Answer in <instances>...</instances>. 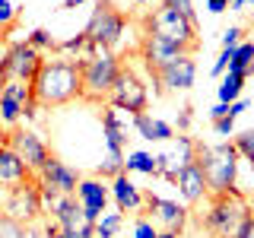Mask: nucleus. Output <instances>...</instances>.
I'll list each match as a JSON object with an SVG mask.
<instances>
[{"instance_id":"nucleus-10","label":"nucleus","mask_w":254,"mask_h":238,"mask_svg":"<svg viewBox=\"0 0 254 238\" xmlns=\"http://www.w3.org/2000/svg\"><path fill=\"white\" fill-rule=\"evenodd\" d=\"M3 143L13 149L16 156L22 159V165L32 172V178L38 175V169L45 165V159L51 156V149H48V143L38 137L35 130H13V133H3Z\"/></svg>"},{"instance_id":"nucleus-51","label":"nucleus","mask_w":254,"mask_h":238,"mask_svg":"<svg viewBox=\"0 0 254 238\" xmlns=\"http://www.w3.org/2000/svg\"><path fill=\"white\" fill-rule=\"evenodd\" d=\"M0 89H3V76H0Z\"/></svg>"},{"instance_id":"nucleus-32","label":"nucleus","mask_w":254,"mask_h":238,"mask_svg":"<svg viewBox=\"0 0 254 238\" xmlns=\"http://www.w3.org/2000/svg\"><path fill=\"white\" fill-rule=\"evenodd\" d=\"M162 6H169V10L181 13L185 19L194 22V0H162Z\"/></svg>"},{"instance_id":"nucleus-8","label":"nucleus","mask_w":254,"mask_h":238,"mask_svg":"<svg viewBox=\"0 0 254 238\" xmlns=\"http://www.w3.org/2000/svg\"><path fill=\"white\" fill-rule=\"evenodd\" d=\"M45 54H38L35 48H29L26 42H13L6 48V54L0 58V76L3 79H22V83H32L42 67Z\"/></svg>"},{"instance_id":"nucleus-44","label":"nucleus","mask_w":254,"mask_h":238,"mask_svg":"<svg viewBox=\"0 0 254 238\" xmlns=\"http://www.w3.org/2000/svg\"><path fill=\"white\" fill-rule=\"evenodd\" d=\"M219 118H229V105H226V102H219V105L210 108V121H219Z\"/></svg>"},{"instance_id":"nucleus-45","label":"nucleus","mask_w":254,"mask_h":238,"mask_svg":"<svg viewBox=\"0 0 254 238\" xmlns=\"http://www.w3.org/2000/svg\"><path fill=\"white\" fill-rule=\"evenodd\" d=\"M89 232H92V226H83L79 232H64V229H61V232H58V238H86Z\"/></svg>"},{"instance_id":"nucleus-37","label":"nucleus","mask_w":254,"mask_h":238,"mask_svg":"<svg viewBox=\"0 0 254 238\" xmlns=\"http://www.w3.org/2000/svg\"><path fill=\"white\" fill-rule=\"evenodd\" d=\"M229 60H232V51H219V58H216V63L210 67V73L213 76H222L229 70Z\"/></svg>"},{"instance_id":"nucleus-18","label":"nucleus","mask_w":254,"mask_h":238,"mask_svg":"<svg viewBox=\"0 0 254 238\" xmlns=\"http://www.w3.org/2000/svg\"><path fill=\"white\" fill-rule=\"evenodd\" d=\"M29 178H32V172L26 169V165H22V159L16 156L3 140H0V187L13 190V187L26 184Z\"/></svg>"},{"instance_id":"nucleus-43","label":"nucleus","mask_w":254,"mask_h":238,"mask_svg":"<svg viewBox=\"0 0 254 238\" xmlns=\"http://www.w3.org/2000/svg\"><path fill=\"white\" fill-rule=\"evenodd\" d=\"M206 10H210L213 16H219V13L229 10V0H206Z\"/></svg>"},{"instance_id":"nucleus-5","label":"nucleus","mask_w":254,"mask_h":238,"mask_svg":"<svg viewBox=\"0 0 254 238\" xmlns=\"http://www.w3.org/2000/svg\"><path fill=\"white\" fill-rule=\"evenodd\" d=\"M146 32H149V35H162V38H169V42L185 45L188 51H194V48L200 45V38H197V22L185 19L181 13L169 10V6H159V10L149 13Z\"/></svg>"},{"instance_id":"nucleus-24","label":"nucleus","mask_w":254,"mask_h":238,"mask_svg":"<svg viewBox=\"0 0 254 238\" xmlns=\"http://www.w3.org/2000/svg\"><path fill=\"white\" fill-rule=\"evenodd\" d=\"M121 226H124V213H118V210H105L99 216V222L92 226V232L99 235V238H115L118 232H121Z\"/></svg>"},{"instance_id":"nucleus-1","label":"nucleus","mask_w":254,"mask_h":238,"mask_svg":"<svg viewBox=\"0 0 254 238\" xmlns=\"http://www.w3.org/2000/svg\"><path fill=\"white\" fill-rule=\"evenodd\" d=\"M32 99L42 108H64L73 99H83V79H79V60L73 58H45L32 79Z\"/></svg>"},{"instance_id":"nucleus-52","label":"nucleus","mask_w":254,"mask_h":238,"mask_svg":"<svg viewBox=\"0 0 254 238\" xmlns=\"http://www.w3.org/2000/svg\"><path fill=\"white\" fill-rule=\"evenodd\" d=\"M137 3H146V0H137Z\"/></svg>"},{"instance_id":"nucleus-47","label":"nucleus","mask_w":254,"mask_h":238,"mask_svg":"<svg viewBox=\"0 0 254 238\" xmlns=\"http://www.w3.org/2000/svg\"><path fill=\"white\" fill-rule=\"evenodd\" d=\"M242 238H254V216L248 219V226H245V232H242Z\"/></svg>"},{"instance_id":"nucleus-25","label":"nucleus","mask_w":254,"mask_h":238,"mask_svg":"<svg viewBox=\"0 0 254 238\" xmlns=\"http://www.w3.org/2000/svg\"><path fill=\"white\" fill-rule=\"evenodd\" d=\"M242 89H245V76H238V73H222V83H219V102L232 105L235 99H242Z\"/></svg>"},{"instance_id":"nucleus-50","label":"nucleus","mask_w":254,"mask_h":238,"mask_svg":"<svg viewBox=\"0 0 254 238\" xmlns=\"http://www.w3.org/2000/svg\"><path fill=\"white\" fill-rule=\"evenodd\" d=\"M86 238H99V235H95V232H89V235H86Z\"/></svg>"},{"instance_id":"nucleus-23","label":"nucleus","mask_w":254,"mask_h":238,"mask_svg":"<svg viewBox=\"0 0 254 238\" xmlns=\"http://www.w3.org/2000/svg\"><path fill=\"white\" fill-rule=\"evenodd\" d=\"M121 172H124V149H105L102 162L95 165V175L99 178H115Z\"/></svg>"},{"instance_id":"nucleus-3","label":"nucleus","mask_w":254,"mask_h":238,"mask_svg":"<svg viewBox=\"0 0 254 238\" xmlns=\"http://www.w3.org/2000/svg\"><path fill=\"white\" fill-rule=\"evenodd\" d=\"M194 162L203 169L210 194H232V190H238V165H242V159H238V149L232 143H216V146L197 143Z\"/></svg>"},{"instance_id":"nucleus-27","label":"nucleus","mask_w":254,"mask_h":238,"mask_svg":"<svg viewBox=\"0 0 254 238\" xmlns=\"http://www.w3.org/2000/svg\"><path fill=\"white\" fill-rule=\"evenodd\" d=\"M86 45H89V38H86V32L83 35H73V38H64V42L54 45V54H61V58H79V54L86 51Z\"/></svg>"},{"instance_id":"nucleus-39","label":"nucleus","mask_w":254,"mask_h":238,"mask_svg":"<svg viewBox=\"0 0 254 238\" xmlns=\"http://www.w3.org/2000/svg\"><path fill=\"white\" fill-rule=\"evenodd\" d=\"M38 115H42V105H38L35 99H29L26 105H22V121H38Z\"/></svg>"},{"instance_id":"nucleus-28","label":"nucleus","mask_w":254,"mask_h":238,"mask_svg":"<svg viewBox=\"0 0 254 238\" xmlns=\"http://www.w3.org/2000/svg\"><path fill=\"white\" fill-rule=\"evenodd\" d=\"M26 45H29V48H35L38 54H51V51H54V45H58V38H54L48 29H32L29 35H26Z\"/></svg>"},{"instance_id":"nucleus-38","label":"nucleus","mask_w":254,"mask_h":238,"mask_svg":"<svg viewBox=\"0 0 254 238\" xmlns=\"http://www.w3.org/2000/svg\"><path fill=\"white\" fill-rule=\"evenodd\" d=\"M213 130H216L219 137H232L235 121H232V118H219V121H213Z\"/></svg>"},{"instance_id":"nucleus-16","label":"nucleus","mask_w":254,"mask_h":238,"mask_svg":"<svg viewBox=\"0 0 254 238\" xmlns=\"http://www.w3.org/2000/svg\"><path fill=\"white\" fill-rule=\"evenodd\" d=\"M181 54H190V51L178 42H169V38H162V35H149V32H146V38H143V63L149 67V73H159V70L169 67L172 60H178Z\"/></svg>"},{"instance_id":"nucleus-22","label":"nucleus","mask_w":254,"mask_h":238,"mask_svg":"<svg viewBox=\"0 0 254 238\" xmlns=\"http://www.w3.org/2000/svg\"><path fill=\"white\" fill-rule=\"evenodd\" d=\"M124 175H156V156L146 153V149H137V153L124 156Z\"/></svg>"},{"instance_id":"nucleus-35","label":"nucleus","mask_w":254,"mask_h":238,"mask_svg":"<svg viewBox=\"0 0 254 238\" xmlns=\"http://www.w3.org/2000/svg\"><path fill=\"white\" fill-rule=\"evenodd\" d=\"M19 232H22V226H19V222H13L10 216H3V213H0V238H3V235L19 238Z\"/></svg>"},{"instance_id":"nucleus-17","label":"nucleus","mask_w":254,"mask_h":238,"mask_svg":"<svg viewBox=\"0 0 254 238\" xmlns=\"http://www.w3.org/2000/svg\"><path fill=\"white\" fill-rule=\"evenodd\" d=\"M111 200H115V210L118 213H143L146 210V194L130 181V175H115L111 178V187H108Z\"/></svg>"},{"instance_id":"nucleus-11","label":"nucleus","mask_w":254,"mask_h":238,"mask_svg":"<svg viewBox=\"0 0 254 238\" xmlns=\"http://www.w3.org/2000/svg\"><path fill=\"white\" fill-rule=\"evenodd\" d=\"M194 149H197V140L188 137V133H178L172 149H165V153H156V175L175 184L178 172L185 169V165L194 162Z\"/></svg>"},{"instance_id":"nucleus-41","label":"nucleus","mask_w":254,"mask_h":238,"mask_svg":"<svg viewBox=\"0 0 254 238\" xmlns=\"http://www.w3.org/2000/svg\"><path fill=\"white\" fill-rule=\"evenodd\" d=\"M190 118H194V115H190V108H181V111H178V121H175V127H178V133H185L188 127H190Z\"/></svg>"},{"instance_id":"nucleus-49","label":"nucleus","mask_w":254,"mask_h":238,"mask_svg":"<svg viewBox=\"0 0 254 238\" xmlns=\"http://www.w3.org/2000/svg\"><path fill=\"white\" fill-rule=\"evenodd\" d=\"M156 238H178V232H159Z\"/></svg>"},{"instance_id":"nucleus-53","label":"nucleus","mask_w":254,"mask_h":238,"mask_svg":"<svg viewBox=\"0 0 254 238\" xmlns=\"http://www.w3.org/2000/svg\"><path fill=\"white\" fill-rule=\"evenodd\" d=\"M0 140H3V130H0Z\"/></svg>"},{"instance_id":"nucleus-6","label":"nucleus","mask_w":254,"mask_h":238,"mask_svg":"<svg viewBox=\"0 0 254 238\" xmlns=\"http://www.w3.org/2000/svg\"><path fill=\"white\" fill-rule=\"evenodd\" d=\"M146 102H149V92H146V86H143V79L133 73L130 67L121 63V70H118V76H115V86H111V92H108V105L124 108L127 115H140V111H146Z\"/></svg>"},{"instance_id":"nucleus-15","label":"nucleus","mask_w":254,"mask_h":238,"mask_svg":"<svg viewBox=\"0 0 254 238\" xmlns=\"http://www.w3.org/2000/svg\"><path fill=\"white\" fill-rule=\"evenodd\" d=\"M146 210L153 213V226H162V232H178L181 235V229H185V222H188V210H185V203H178V200H165V197H159V194H146Z\"/></svg>"},{"instance_id":"nucleus-31","label":"nucleus","mask_w":254,"mask_h":238,"mask_svg":"<svg viewBox=\"0 0 254 238\" xmlns=\"http://www.w3.org/2000/svg\"><path fill=\"white\" fill-rule=\"evenodd\" d=\"M16 121H22V105H16L13 99H3V95H0V124L13 127Z\"/></svg>"},{"instance_id":"nucleus-9","label":"nucleus","mask_w":254,"mask_h":238,"mask_svg":"<svg viewBox=\"0 0 254 238\" xmlns=\"http://www.w3.org/2000/svg\"><path fill=\"white\" fill-rule=\"evenodd\" d=\"M3 216H10L13 222H19V226L38 222V216H42V197H38V181L35 178H29L26 184L13 187L10 194H6Z\"/></svg>"},{"instance_id":"nucleus-20","label":"nucleus","mask_w":254,"mask_h":238,"mask_svg":"<svg viewBox=\"0 0 254 238\" xmlns=\"http://www.w3.org/2000/svg\"><path fill=\"white\" fill-rule=\"evenodd\" d=\"M133 130H137L140 140H149V143H169L175 140V127L162 118H153L149 111H140L133 115Z\"/></svg>"},{"instance_id":"nucleus-46","label":"nucleus","mask_w":254,"mask_h":238,"mask_svg":"<svg viewBox=\"0 0 254 238\" xmlns=\"http://www.w3.org/2000/svg\"><path fill=\"white\" fill-rule=\"evenodd\" d=\"M251 3H254V0H229V10H232V13H242L245 6H251Z\"/></svg>"},{"instance_id":"nucleus-29","label":"nucleus","mask_w":254,"mask_h":238,"mask_svg":"<svg viewBox=\"0 0 254 238\" xmlns=\"http://www.w3.org/2000/svg\"><path fill=\"white\" fill-rule=\"evenodd\" d=\"M232 146L238 149V159H245V162L254 169V127L245 130V133H238V137L232 140Z\"/></svg>"},{"instance_id":"nucleus-40","label":"nucleus","mask_w":254,"mask_h":238,"mask_svg":"<svg viewBox=\"0 0 254 238\" xmlns=\"http://www.w3.org/2000/svg\"><path fill=\"white\" fill-rule=\"evenodd\" d=\"M19 238H45V226L42 222H29V226H22Z\"/></svg>"},{"instance_id":"nucleus-7","label":"nucleus","mask_w":254,"mask_h":238,"mask_svg":"<svg viewBox=\"0 0 254 238\" xmlns=\"http://www.w3.org/2000/svg\"><path fill=\"white\" fill-rule=\"evenodd\" d=\"M124 16L115 10L111 3H105V0H99L95 3V10H92V19H89V26H86V38H89L92 45H99V48H115L118 42H121V35H124Z\"/></svg>"},{"instance_id":"nucleus-4","label":"nucleus","mask_w":254,"mask_h":238,"mask_svg":"<svg viewBox=\"0 0 254 238\" xmlns=\"http://www.w3.org/2000/svg\"><path fill=\"white\" fill-rule=\"evenodd\" d=\"M251 216H254L251 206L238 190H232V194H213L210 210L203 216V229L213 232L216 238H242Z\"/></svg>"},{"instance_id":"nucleus-26","label":"nucleus","mask_w":254,"mask_h":238,"mask_svg":"<svg viewBox=\"0 0 254 238\" xmlns=\"http://www.w3.org/2000/svg\"><path fill=\"white\" fill-rule=\"evenodd\" d=\"M3 99H13L16 105H26L32 99V83H22V79H3V89H0Z\"/></svg>"},{"instance_id":"nucleus-21","label":"nucleus","mask_w":254,"mask_h":238,"mask_svg":"<svg viewBox=\"0 0 254 238\" xmlns=\"http://www.w3.org/2000/svg\"><path fill=\"white\" fill-rule=\"evenodd\" d=\"M51 219L58 222L64 232H79V229L86 226L83 222V206L76 203V197H64V200L58 203V210L51 213Z\"/></svg>"},{"instance_id":"nucleus-19","label":"nucleus","mask_w":254,"mask_h":238,"mask_svg":"<svg viewBox=\"0 0 254 238\" xmlns=\"http://www.w3.org/2000/svg\"><path fill=\"white\" fill-rule=\"evenodd\" d=\"M175 184H178V194L185 197V203H197L203 200L206 194H210V187H206V175L197 162L185 165V169L178 172V178H175Z\"/></svg>"},{"instance_id":"nucleus-14","label":"nucleus","mask_w":254,"mask_h":238,"mask_svg":"<svg viewBox=\"0 0 254 238\" xmlns=\"http://www.w3.org/2000/svg\"><path fill=\"white\" fill-rule=\"evenodd\" d=\"M35 181H38V184L54 187V190H58V194H64V197H73V194H76V184H79V175H76V169H70L67 162H61L58 156H48L45 165H42V169H38V175H35Z\"/></svg>"},{"instance_id":"nucleus-33","label":"nucleus","mask_w":254,"mask_h":238,"mask_svg":"<svg viewBox=\"0 0 254 238\" xmlns=\"http://www.w3.org/2000/svg\"><path fill=\"white\" fill-rule=\"evenodd\" d=\"M242 26H229L226 32H222V51H232L235 45H242Z\"/></svg>"},{"instance_id":"nucleus-13","label":"nucleus","mask_w":254,"mask_h":238,"mask_svg":"<svg viewBox=\"0 0 254 238\" xmlns=\"http://www.w3.org/2000/svg\"><path fill=\"white\" fill-rule=\"evenodd\" d=\"M156 79V95L159 92H188L190 86H194V79H197V63L190 54H181L178 60H172L169 67H162L159 73H153Z\"/></svg>"},{"instance_id":"nucleus-36","label":"nucleus","mask_w":254,"mask_h":238,"mask_svg":"<svg viewBox=\"0 0 254 238\" xmlns=\"http://www.w3.org/2000/svg\"><path fill=\"white\" fill-rule=\"evenodd\" d=\"M13 19H16V6L10 0H0V29H6Z\"/></svg>"},{"instance_id":"nucleus-12","label":"nucleus","mask_w":254,"mask_h":238,"mask_svg":"<svg viewBox=\"0 0 254 238\" xmlns=\"http://www.w3.org/2000/svg\"><path fill=\"white\" fill-rule=\"evenodd\" d=\"M73 197H76V203L83 206V222H86V226H95L99 216L108 210V200H111L105 181H102L99 175H95V178H79Z\"/></svg>"},{"instance_id":"nucleus-2","label":"nucleus","mask_w":254,"mask_h":238,"mask_svg":"<svg viewBox=\"0 0 254 238\" xmlns=\"http://www.w3.org/2000/svg\"><path fill=\"white\" fill-rule=\"evenodd\" d=\"M79 79H83V99L86 102H108V92L115 86V76L121 70V58L108 48L86 45V51L79 54Z\"/></svg>"},{"instance_id":"nucleus-48","label":"nucleus","mask_w":254,"mask_h":238,"mask_svg":"<svg viewBox=\"0 0 254 238\" xmlns=\"http://www.w3.org/2000/svg\"><path fill=\"white\" fill-rule=\"evenodd\" d=\"M79 3H86V0H64V10H73V6H79Z\"/></svg>"},{"instance_id":"nucleus-30","label":"nucleus","mask_w":254,"mask_h":238,"mask_svg":"<svg viewBox=\"0 0 254 238\" xmlns=\"http://www.w3.org/2000/svg\"><path fill=\"white\" fill-rule=\"evenodd\" d=\"M102 130H105V149H124L127 143V130L111 121H102Z\"/></svg>"},{"instance_id":"nucleus-42","label":"nucleus","mask_w":254,"mask_h":238,"mask_svg":"<svg viewBox=\"0 0 254 238\" xmlns=\"http://www.w3.org/2000/svg\"><path fill=\"white\" fill-rule=\"evenodd\" d=\"M245 111H248V99H235L232 105H229V118H232V121H235L238 115H245Z\"/></svg>"},{"instance_id":"nucleus-34","label":"nucleus","mask_w":254,"mask_h":238,"mask_svg":"<svg viewBox=\"0 0 254 238\" xmlns=\"http://www.w3.org/2000/svg\"><path fill=\"white\" fill-rule=\"evenodd\" d=\"M159 235V229L153 226V222H149V219H137V226H133V238H156Z\"/></svg>"}]
</instances>
